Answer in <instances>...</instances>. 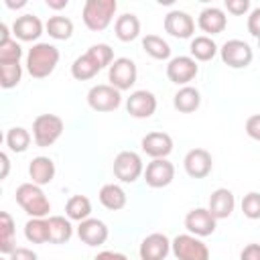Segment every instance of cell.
I'll return each mask as SVG.
<instances>
[{
  "instance_id": "26",
  "label": "cell",
  "mask_w": 260,
  "mask_h": 260,
  "mask_svg": "<svg viewBox=\"0 0 260 260\" xmlns=\"http://www.w3.org/2000/svg\"><path fill=\"white\" fill-rule=\"evenodd\" d=\"M16 250V228L8 211H0V252L10 256Z\"/></svg>"
},
{
  "instance_id": "4",
  "label": "cell",
  "mask_w": 260,
  "mask_h": 260,
  "mask_svg": "<svg viewBox=\"0 0 260 260\" xmlns=\"http://www.w3.org/2000/svg\"><path fill=\"white\" fill-rule=\"evenodd\" d=\"M116 10H118L116 0H87L83 4L81 18H83V24L89 30L100 32V30H106L110 26V22L114 20Z\"/></svg>"
},
{
  "instance_id": "22",
  "label": "cell",
  "mask_w": 260,
  "mask_h": 260,
  "mask_svg": "<svg viewBox=\"0 0 260 260\" xmlns=\"http://www.w3.org/2000/svg\"><path fill=\"white\" fill-rule=\"evenodd\" d=\"M197 26L207 32V35H219L225 30L228 26V16L221 8L217 6H207L199 12V18H197Z\"/></svg>"
},
{
  "instance_id": "33",
  "label": "cell",
  "mask_w": 260,
  "mask_h": 260,
  "mask_svg": "<svg viewBox=\"0 0 260 260\" xmlns=\"http://www.w3.org/2000/svg\"><path fill=\"white\" fill-rule=\"evenodd\" d=\"M45 30L55 41H67L73 35V20L67 16H51L45 24Z\"/></svg>"
},
{
  "instance_id": "36",
  "label": "cell",
  "mask_w": 260,
  "mask_h": 260,
  "mask_svg": "<svg viewBox=\"0 0 260 260\" xmlns=\"http://www.w3.org/2000/svg\"><path fill=\"white\" fill-rule=\"evenodd\" d=\"M20 59H22V47H20V43L16 39L0 43V65L20 63Z\"/></svg>"
},
{
  "instance_id": "2",
  "label": "cell",
  "mask_w": 260,
  "mask_h": 260,
  "mask_svg": "<svg viewBox=\"0 0 260 260\" xmlns=\"http://www.w3.org/2000/svg\"><path fill=\"white\" fill-rule=\"evenodd\" d=\"M59 63V49L51 43H35L26 53V71L35 79L49 77Z\"/></svg>"
},
{
  "instance_id": "31",
  "label": "cell",
  "mask_w": 260,
  "mask_h": 260,
  "mask_svg": "<svg viewBox=\"0 0 260 260\" xmlns=\"http://www.w3.org/2000/svg\"><path fill=\"white\" fill-rule=\"evenodd\" d=\"M65 215L73 221H83L91 215V201L85 195H71L65 203Z\"/></svg>"
},
{
  "instance_id": "27",
  "label": "cell",
  "mask_w": 260,
  "mask_h": 260,
  "mask_svg": "<svg viewBox=\"0 0 260 260\" xmlns=\"http://www.w3.org/2000/svg\"><path fill=\"white\" fill-rule=\"evenodd\" d=\"M98 197H100V203L110 211H118L126 205V191L116 183H106L100 189Z\"/></svg>"
},
{
  "instance_id": "47",
  "label": "cell",
  "mask_w": 260,
  "mask_h": 260,
  "mask_svg": "<svg viewBox=\"0 0 260 260\" xmlns=\"http://www.w3.org/2000/svg\"><path fill=\"white\" fill-rule=\"evenodd\" d=\"M4 4H6L8 8H22V6H26V0H20V2H12V0H4Z\"/></svg>"
},
{
  "instance_id": "11",
  "label": "cell",
  "mask_w": 260,
  "mask_h": 260,
  "mask_svg": "<svg viewBox=\"0 0 260 260\" xmlns=\"http://www.w3.org/2000/svg\"><path fill=\"white\" fill-rule=\"evenodd\" d=\"M199 73V65L193 57L189 55H179V57H173L167 65V77L169 81L177 83V85H189V81H193Z\"/></svg>"
},
{
  "instance_id": "35",
  "label": "cell",
  "mask_w": 260,
  "mask_h": 260,
  "mask_svg": "<svg viewBox=\"0 0 260 260\" xmlns=\"http://www.w3.org/2000/svg\"><path fill=\"white\" fill-rule=\"evenodd\" d=\"M22 79V65L20 63H6L0 65V85L4 89H12Z\"/></svg>"
},
{
  "instance_id": "49",
  "label": "cell",
  "mask_w": 260,
  "mask_h": 260,
  "mask_svg": "<svg viewBox=\"0 0 260 260\" xmlns=\"http://www.w3.org/2000/svg\"><path fill=\"white\" fill-rule=\"evenodd\" d=\"M258 49H260V39H258Z\"/></svg>"
},
{
  "instance_id": "12",
  "label": "cell",
  "mask_w": 260,
  "mask_h": 260,
  "mask_svg": "<svg viewBox=\"0 0 260 260\" xmlns=\"http://www.w3.org/2000/svg\"><path fill=\"white\" fill-rule=\"evenodd\" d=\"M175 179V165L169 158H152L144 169V183L152 189H162Z\"/></svg>"
},
{
  "instance_id": "3",
  "label": "cell",
  "mask_w": 260,
  "mask_h": 260,
  "mask_svg": "<svg viewBox=\"0 0 260 260\" xmlns=\"http://www.w3.org/2000/svg\"><path fill=\"white\" fill-rule=\"evenodd\" d=\"M16 203L30 217H47L51 211L49 197L35 183H22L16 187Z\"/></svg>"
},
{
  "instance_id": "43",
  "label": "cell",
  "mask_w": 260,
  "mask_h": 260,
  "mask_svg": "<svg viewBox=\"0 0 260 260\" xmlns=\"http://www.w3.org/2000/svg\"><path fill=\"white\" fill-rule=\"evenodd\" d=\"M93 260H128L126 258V254H122V252H112V250H104V252H100Z\"/></svg>"
},
{
  "instance_id": "8",
  "label": "cell",
  "mask_w": 260,
  "mask_h": 260,
  "mask_svg": "<svg viewBox=\"0 0 260 260\" xmlns=\"http://www.w3.org/2000/svg\"><path fill=\"white\" fill-rule=\"evenodd\" d=\"M219 55H221V61L232 69H246L254 59L252 47L242 39L225 41L219 49Z\"/></svg>"
},
{
  "instance_id": "38",
  "label": "cell",
  "mask_w": 260,
  "mask_h": 260,
  "mask_svg": "<svg viewBox=\"0 0 260 260\" xmlns=\"http://www.w3.org/2000/svg\"><path fill=\"white\" fill-rule=\"evenodd\" d=\"M225 8L234 16H244L250 10V0H225Z\"/></svg>"
},
{
  "instance_id": "42",
  "label": "cell",
  "mask_w": 260,
  "mask_h": 260,
  "mask_svg": "<svg viewBox=\"0 0 260 260\" xmlns=\"http://www.w3.org/2000/svg\"><path fill=\"white\" fill-rule=\"evenodd\" d=\"M8 260H39V256H37V252H32L30 248H16V250L8 256Z\"/></svg>"
},
{
  "instance_id": "46",
  "label": "cell",
  "mask_w": 260,
  "mask_h": 260,
  "mask_svg": "<svg viewBox=\"0 0 260 260\" xmlns=\"http://www.w3.org/2000/svg\"><path fill=\"white\" fill-rule=\"evenodd\" d=\"M4 41H10V32H8V24L0 22V43H4Z\"/></svg>"
},
{
  "instance_id": "21",
  "label": "cell",
  "mask_w": 260,
  "mask_h": 260,
  "mask_svg": "<svg viewBox=\"0 0 260 260\" xmlns=\"http://www.w3.org/2000/svg\"><path fill=\"white\" fill-rule=\"evenodd\" d=\"M234 207H236V197H234V193L230 189L219 187V189L211 191L207 209L211 211V215L215 219H228L234 213Z\"/></svg>"
},
{
  "instance_id": "13",
  "label": "cell",
  "mask_w": 260,
  "mask_h": 260,
  "mask_svg": "<svg viewBox=\"0 0 260 260\" xmlns=\"http://www.w3.org/2000/svg\"><path fill=\"white\" fill-rule=\"evenodd\" d=\"M217 219L211 215V211L207 207H195L185 215V228L189 234L197 236V238H207L215 232Z\"/></svg>"
},
{
  "instance_id": "30",
  "label": "cell",
  "mask_w": 260,
  "mask_h": 260,
  "mask_svg": "<svg viewBox=\"0 0 260 260\" xmlns=\"http://www.w3.org/2000/svg\"><path fill=\"white\" fill-rule=\"evenodd\" d=\"M24 238L30 244H47L51 234H49V219L47 217H30L24 223Z\"/></svg>"
},
{
  "instance_id": "28",
  "label": "cell",
  "mask_w": 260,
  "mask_h": 260,
  "mask_svg": "<svg viewBox=\"0 0 260 260\" xmlns=\"http://www.w3.org/2000/svg\"><path fill=\"white\" fill-rule=\"evenodd\" d=\"M49 219V242L51 244H65L71 240L73 236V225H71V219L65 217V215H51L47 217Z\"/></svg>"
},
{
  "instance_id": "32",
  "label": "cell",
  "mask_w": 260,
  "mask_h": 260,
  "mask_svg": "<svg viewBox=\"0 0 260 260\" xmlns=\"http://www.w3.org/2000/svg\"><path fill=\"white\" fill-rule=\"evenodd\" d=\"M142 49L148 57H152L156 61H165L171 57V45L158 35H146L142 39Z\"/></svg>"
},
{
  "instance_id": "40",
  "label": "cell",
  "mask_w": 260,
  "mask_h": 260,
  "mask_svg": "<svg viewBox=\"0 0 260 260\" xmlns=\"http://www.w3.org/2000/svg\"><path fill=\"white\" fill-rule=\"evenodd\" d=\"M246 134L260 142V114H252L246 120Z\"/></svg>"
},
{
  "instance_id": "41",
  "label": "cell",
  "mask_w": 260,
  "mask_h": 260,
  "mask_svg": "<svg viewBox=\"0 0 260 260\" xmlns=\"http://www.w3.org/2000/svg\"><path fill=\"white\" fill-rule=\"evenodd\" d=\"M240 260H260V244H248L240 252Z\"/></svg>"
},
{
  "instance_id": "23",
  "label": "cell",
  "mask_w": 260,
  "mask_h": 260,
  "mask_svg": "<svg viewBox=\"0 0 260 260\" xmlns=\"http://www.w3.org/2000/svg\"><path fill=\"white\" fill-rule=\"evenodd\" d=\"M55 162L49 158V156H35L30 162H28V177H30V183L43 187V185H49L53 179H55Z\"/></svg>"
},
{
  "instance_id": "39",
  "label": "cell",
  "mask_w": 260,
  "mask_h": 260,
  "mask_svg": "<svg viewBox=\"0 0 260 260\" xmlns=\"http://www.w3.org/2000/svg\"><path fill=\"white\" fill-rule=\"evenodd\" d=\"M248 32L256 39H260V6L252 8L248 14Z\"/></svg>"
},
{
  "instance_id": "20",
  "label": "cell",
  "mask_w": 260,
  "mask_h": 260,
  "mask_svg": "<svg viewBox=\"0 0 260 260\" xmlns=\"http://www.w3.org/2000/svg\"><path fill=\"white\" fill-rule=\"evenodd\" d=\"M140 146L150 158H167L173 152V138L167 132H148Z\"/></svg>"
},
{
  "instance_id": "9",
  "label": "cell",
  "mask_w": 260,
  "mask_h": 260,
  "mask_svg": "<svg viewBox=\"0 0 260 260\" xmlns=\"http://www.w3.org/2000/svg\"><path fill=\"white\" fill-rule=\"evenodd\" d=\"M122 104V93L110 83H98L87 91V106L93 112H114Z\"/></svg>"
},
{
  "instance_id": "25",
  "label": "cell",
  "mask_w": 260,
  "mask_h": 260,
  "mask_svg": "<svg viewBox=\"0 0 260 260\" xmlns=\"http://www.w3.org/2000/svg\"><path fill=\"white\" fill-rule=\"evenodd\" d=\"M114 30H116V37L122 41V43H130L134 39H138L140 35V20L136 14L132 12H124L116 18V24H114Z\"/></svg>"
},
{
  "instance_id": "45",
  "label": "cell",
  "mask_w": 260,
  "mask_h": 260,
  "mask_svg": "<svg viewBox=\"0 0 260 260\" xmlns=\"http://www.w3.org/2000/svg\"><path fill=\"white\" fill-rule=\"evenodd\" d=\"M69 4V0H47V6L53 8V10H61Z\"/></svg>"
},
{
  "instance_id": "7",
  "label": "cell",
  "mask_w": 260,
  "mask_h": 260,
  "mask_svg": "<svg viewBox=\"0 0 260 260\" xmlns=\"http://www.w3.org/2000/svg\"><path fill=\"white\" fill-rule=\"evenodd\" d=\"M114 177L122 183H134L140 179V175H144V167H142V158L138 152L134 150H122L116 154L114 158Z\"/></svg>"
},
{
  "instance_id": "24",
  "label": "cell",
  "mask_w": 260,
  "mask_h": 260,
  "mask_svg": "<svg viewBox=\"0 0 260 260\" xmlns=\"http://www.w3.org/2000/svg\"><path fill=\"white\" fill-rule=\"evenodd\" d=\"M173 106H175V110L181 112V114H191V112H195V110L201 106V93H199V89L193 87V85L181 87V89L173 95Z\"/></svg>"
},
{
  "instance_id": "6",
  "label": "cell",
  "mask_w": 260,
  "mask_h": 260,
  "mask_svg": "<svg viewBox=\"0 0 260 260\" xmlns=\"http://www.w3.org/2000/svg\"><path fill=\"white\" fill-rule=\"evenodd\" d=\"M171 250L177 260H209L207 244L193 234H179L171 242Z\"/></svg>"
},
{
  "instance_id": "10",
  "label": "cell",
  "mask_w": 260,
  "mask_h": 260,
  "mask_svg": "<svg viewBox=\"0 0 260 260\" xmlns=\"http://www.w3.org/2000/svg\"><path fill=\"white\" fill-rule=\"evenodd\" d=\"M136 77H138L136 63H134L132 59H128V57H118V59H114V63H112L110 69H108L110 85H114L118 91L130 89V87L136 83Z\"/></svg>"
},
{
  "instance_id": "16",
  "label": "cell",
  "mask_w": 260,
  "mask_h": 260,
  "mask_svg": "<svg viewBox=\"0 0 260 260\" xmlns=\"http://www.w3.org/2000/svg\"><path fill=\"white\" fill-rule=\"evenodd\" d=\"M169 252H171V240L160 232L148 234L138 248L140 260H165Z\"/></svg>"
},
{
  "instance_id": "37",
  "label": "cell",
  "mask_w": 260,
  "mask_h": 260,
  "mask_svg": "<svg viewBox=\"0 0 260 260\" xmlns=\"http://www.w3.org/2000/svg\"><path fill=\"white\" fill-rule=\"evenodd\" d=\"M242 213L248 219H260V193L250 191L242 199Z\"/></svg>"
},
{
  "instance_id": "1",
  "label": "cell",
  "mask_w": 260,
  "mask_h": 260,
  "mask_svg": "<svg viewBox=\"0 0 260 260\" xmlns=\"http://www.w3.org/2000/svg\"><path fill=\"white\" fill-rule=\"evenodd\" d=\"M114 63V51L106 43L91 45L83 55H79L71 63V75L77 81H87L95 77L104 67H110Z\"/></svg>"
},
{
  "instance_id": "18",
  "label": "cell",
  "mask_w": 260,
  "mask_h": 260,
  "mask_svg": "<svg viewBox=\"0 0 260 260\" xmlns=\"http://www.w3.org/2000/svg\"><path fill=\"white\" fill-rule=\"evenodd\" d=\"M77 236H79V240H81L83 244H87V246H91V248H98V246L106 244L110 232H108V225H106L102 219H98V217H87V219L79 221V225H77Z\"/></svg>"
},
{
  "instance_id": "34",
  "label": "cell",
  "mask_w": 260,
  "mask_h": 260,
  "mask_svg": "<svg viewBox=\"0 0 260 260\" xmlns=\"http://www.w3.org/2000/svg\"><path fill=\"white\" fill-rule=\"evenodd\" d=\"M30 140H32L30 132L26 128H22V126H14V128H10L6 132V146L12 152H24V150H28Z\"/></svg>"
},
{
  "instance_id": "48",
  "label": "cell",
  "mask_w": 260,
  "mask_h": 260,
  "mask_svg": "<svg viewBox=\"0 0 260 260\" xmlns=\"http://www.w3.org/2000/svg\"><path fill=\"white\" fill-rule=\"evenodd\" d=\"M0 260H8V256H4V258H0Z\"/></svg>"
},
{
  "instance_id": "17",
  "label": "cell",
  "mask_w": 260,
  "mask_h": 260,
  "mask_svg": "<svg viewBox=\"0 0 260 260\" xmlns=\"http://www.w3.org/2000/svg\"><path fill=\"white\" fill-rule=\"evenodd\" d=\"M165 30L175 39H191L195 32V20L185 10H171L165 16Z\"/></svg>"
},
{
  "instance_id": "5",
  "label": "cell",
  "mask_w": 260,
  "mask_h": 260,
  "mask_svg": "<svg viewBox=\"0 0 260 260\" xmlns=\"http://www.w3.org/2000/svg\"><path fill=\"white\" fill-rule=\"evenodd\" d=\"M65 130V124L55 114H39L32 122V140L37 146L47 148L55 144Z\"/></svg>"
},
{
  "instance_id": "44",
  "label": "cell",
  "mask_w": 260,
  "mask_h": 260,
  "mask_svg": "<svg viewBox=\"0 0 260 260\" xmlns=\"http://www.w3.org/2000/svg\"><path fill=\"white\" fill-rule=\"evenodd\" d=\"M0 160H2V173H0V179H6V177H8V171H10L8 154H6V152H2V154H0Z\"/></svg>"
},
{
  "instance_id": "14",
  "label": "cell",
  "mask_w": 260,
  "mask_h": 260,
  "mask_svg": "<svg viewBox=\"0 0 260 260\" xmlns=\"http://www.w3.org/2000/svg\"><path fill=\"white\" fill-rule=\"evenodd\" d=\"M126 112L132 118L144 120L150 118L156 112V95L148 89H136L130 93V98L126 100Z\"/></svg>"
},
{
  "instance_id": "29",
  "label": "cell",
  "mask_w": 260,
  "mask_h": 260,
  "mask_svg": "<svg viewBox=\"0 0 260 260\" xmlns=\"http://www.w3.org/2000/svg\"><path fill=\"white\" fill-rule=\"evenodd\" d=\"M189 51H191V57H193L195 61H211V59L217 55L219 47L215 45V41H213L211 37L201 35V37H195V39L191 41Z\"/></svg>"
},
{
  "instance_id": "15",
  "label": "cell",
  "mask_w": 260,
  "mask_h": 260,
  "mask_svg": "<svg viewBox=\"0 0 260 260\" xmlns=\"http://www.w3.org/2000/svg\"><path fill=\"white\" fill-rule=\"evenodd\" d=\"M183 167L191 179H205L213 169V158L205 148H191L183 158Z\"/></svg>"
},
{
  "instance_id": "19",
  "label": "cell",
  "mask_w": 260,
  "mask_h": 260,
  "mask_svg": "<svg viewBox=\"0 0 260 260\" xmlns=\"http://www.w3.org/2000/svg\"><path fill=\"white\" fill-rule=\"evenodd\" d=\"M43 28L45 24L41 22V18L37 14H22L14 20L12 24V35L14 39L18 41H24V43H32L37 41L41 35H43Z\"/></svg>"
}]
</instances>
